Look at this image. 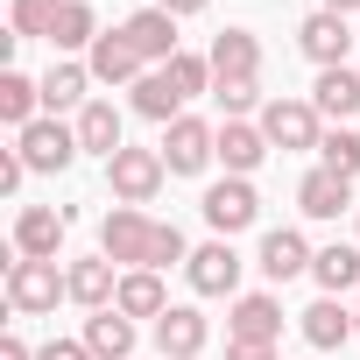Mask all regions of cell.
<instances>
[{"label":"cell","instance_id":"37","mask_svg":"<svg viewBox=\"0 0 360 360\" xmlns=\"http://www.w3.org/2000/svg\"><path fill=\"white\" fill-rule=\"evenodd\" d=\"M226 360H276V346H240V339H226Z\"/></svg>","mask_w":360,"mask_h":360},{"label":"cell","instance_id":"22","mask_svg":"<svg viewBox=\"0 0 360 360\" xmlns=\"http://www.w3.org/2000/svg\"><path fill=\"white\" fill-rule=\"evenodd\" d=\"M360 325H353V311L339 304V297H318L311 311H304V339H311V353H332V346H346Z\"/></svg>","mask_w":360,"mask_h":360},{"label":"cell","instance_id":"20","mask_svg":"<svg viewBox=\"0 0 360 360\" xmlns=\"http://www.w3.org/2000/svg\"><path fill=\"white\" fill-rule=\"evenodd\" d=\"M71 127H78V148H85V155H106V162H113V155L127 148V141H120V113H113V99L78 106V120H71Z\"/></svg>","mask_w":360,"mask_h":360},{"label":"cell","instance_id":"23","mask_svg":"<svg viewBox=\"0 0 360 360\" xmlns=\"http://www.w3.org/2000/svg\"><path fill=\"white\" fill-rule=\"evenodd\" d=\"M113 311H120V318H162V311H169V297H162V276H155V269H127V276H120V297H113Z\"/></svg>","mask_w":360,"mask_h":360},{"label":"cell","instance_id":"32","mask_svg":"<svg viewBox=\"0 0 360 360\" xmlns=\"http://www.w3.org/2000/svg\"><path fill=\"white\" fill-rule=\"evenodd\" d=\"M212 99H219V113H226V120H248V113L262 106V78H219V85H212Z\"/></svg>","mask_w":360,"mask_h":360},{"label":"cell","instance_id":"40","mask_svg":"<svg viewBox=\"0 0 360 360\" xmlns=\"http://www.w3.org/2000/svg\"><path fill=\"white\" fill-rule=\"evenodd\" d=\"M353 325H360V311H353Z\"/></svg>","mask_w":360,"mask_h":360},{"label":"cell","instance_id":"34","mask_svg":"<svg viewBox=\"0 0 360 360\" xmlns=\"http://www.w3.org/2000/svg\"><path fill=\"white\" fill-rule=\"evenodd\" d=\"M22 176H29L22 148H0V191H22Z\"/></svg>","mask_w":360,"mask_h":360},{"label":"cell","instance_id":"2","mask_svg":"<svg viewBox=\"0 0 360 360\" xmlns=\"http://www.w3.org/2000/svg\"><path fill=\"white\" fill-rule=\"evenodd\" d=\"M57 297H71V283H64V269H57V262H29V255H15V262H8V304H15L22 318L57 311Z\"/></svg>","mask_w":360,"mask_h":360},{"label":"cell","instance_id":"5","mask_svg":"<svg viewBox=\"0 0 360 360\" xmlns=\"http://www.w3.org/2000/svg\"><path fill=\"white\" fill-rule=\"evenodd\" d=\"M15 148H22V162H29V169L57 176V169H71V162H78V127H64L57 113H43L36 127H22V134H15Z\"/></svg>","mask_w":360,"mask_h":360},{"label":"cell","instance_id":"30","mask_svg":"<svg viewBox=\"0 0 360 360\" xmlns=\"http://www.w3.org/2000/svg\"><path fill=\"white\" fill-rule=\"evenodd\" d=\"M318 162H325V169H339V176H360V127H325Z\"/></svg>","mask_w":360,"mask_h":360},{"label":"cell","instance_id":"18","mask_svg":"<svg viewBox=\"0 0 360 360\" xmlns=\"http://www.w3.org/2000/svg\"><path fill=\"white\" fill-rule=\"evenodd\" d=\"M311 106H318V120H353V113H360V71H353V64H332V71H318V85H311Z\"/></svg>","mask_w":360,"mask_h":360},{"label":"cell","instance_id":"13","mask_svg":"<svg viewBox=\"0 0 360 360\" xmlns=\"http://www.w3.org/2000/svg\"><path fill=\"white\" fill-rule=\"evenodd\" d=\"M311 262H318V255H311V240H304L297 226H276V233H262V255H255V269H262L269 283H297Z\"/></svg>","mask_w":360,"mask_h":360},{"label":"cell","instance_id":"11","mask_svg":"<svg viewBox=\"0 0 360 360\" xmlns=\"http://www.w3.org/2000/svg\"><path fill=\"white\" fill-rule=\"evenodd\" d=\"M226 339H240V346H276V339H283V304H276L269 290L233 297V311H226Z\"/></svg>","mask_w":360,"mask_h":360},{"label":"cell","instance_id":"8","mask_svg":"<svg viewBox=\"0 0 360 360\" xmlns=\"http://www.w3.org/2000/svg\"><path fill=\"white\" fill-rule=\"evenodd\" d=\"M205 339H212V318L191 311V304H169V311L155 318V346H162V360H205Z\"/></svg>","mask_w":360,"mask_h":360},{"label":"cell","instance_id":"29","mask_svg":"<svg viewBox=\"0 0 360 360\" xmlns=\"http://www.w3.org/2000/svg\"><path fill=\"white\" fill-rule=\"evenodd\" d=\"M106 29H99V15L85 8V0H64V8H57V29H50V43L57 50H92Z\"/></svg>","mask_w":360,"mask_h":360},{"label":"cell","instance_id":"6","mask_svg":"<svg viewBox=\"0 0 360 360\" xmlns=\"http://www.w3.org/2000/svg\"><path fill=\"white\" fill-rule=\"evenodd\" d=\"M162 162H169V176H198L205 162H219V127H205L198 113L169 120V134H162Z\"/></svg>","mask_w":360,"mask_h":360},{"label":"cell","instance_id":"31","mask_svg":"<svg viewBox=\"0 0 360 360\" xmlns=\"http://www.w3.org/2000/svg\"><path fill=\"white\" fill-rule=\"evenodd\" d=\"M162 71H169V85L184 92V99H198V92H212V57H191V50H176V57H169Z\"/></svg>","mask_w":360,"mask_h":360},{"label":"cell","instance_id":"21","mask_svg":"<svg viewBox=\"0 0 360 360\" xmlns=\"http://www.w3.org/2000/svg\"><path fill=\"white\" fill-rule=\"evenodd\" d=\"M262 155H269V134H262V127H248V120H226V127H219V162H226V176H255Z\"/></svg>","mask_w":360,"mask_h":360},{"label":"cell","instance_id":"10","mask_svg":"<svg viewBox=\"0 0 360 360\" xmlns=\"http://www.w3.org/2000/svg\"><path fill=\"white\" fill-rule=\"evenodd\" d=\"M184 276H191L198 297H233V290H240V255H233V240H205V248H191Z\"/></svg>","mask_w":360,"mask_h":360},{"label":"cell","instance_id":"12","mask_svg":"<svg viewBox=\"0 0 360 360\" xmlns=\"http://www.w3.org/2000/svg\"><path fill=\"white\" fill-rule=\"evenodd\" d=\"M85 71L99 78V85H141L148 78V64H141V50L120 36V29H106L99 43H92V57H85Z\"/></svg>","mask_w":360,"mask_h":360},{"label":"cell","instance_id":"26","mask_svg":"<svg viewBox=\"0 0 360 360\" xmlns=\"http://www.w3.org/2000/svg\"><path fill=\"white\" fill-rule=\"evenodd\" d=\"M311 276H318V290H325V297H339V290H360V248H346V240L318 248Z\"/></svg>","mask_w":360,"mask_h":360},{"label":"cell","instance_id":"3","mask_svg":"<svg viewBox=\"0 0 360 360\" xmlns=\"http://www.w3.org/2000/svg\"><path fill=\"white\" fill-rule=\"evenodd\" d=\"M162 176H169L162 148H120V155L106 162V184H113V205H148V198L162 191Z\"/></svg>","mask_w":360,"mask_h":360},{"label":"cell","instance_id":"16","mask_svg":"<svg viewBox=\"0 0 360 360\" xmlns=\"http://www.w3.org/2000/svg\"><path fill=\"white\" fill-rule=\"evenodd\" d=\"M297 50L318 64V71H332V64H346V50H353V36H346V15H304V29H297Z\"/></svg>","mask_w":360,"mask_h":360},{"label":"cell","instance_id":"7","mask_svg":"<svg viewBox=\"0 0 360 360\" xmlns=\"http://www.w3.org/2000/svg\"><path fill=\"white\" fill-rule=\"evenodd\" d=\"M255 219H262V198H255V184H248V176H219V184L205 191V226H212L219 240L248 233Z\"/></svg>","mask_w":360,"mask_h":360},{"label":"cell","instance_id":"9","mask_svg":"<svg viewBox=\"0 0 360 360\" xmlns=\"http://www.w3.org/2000/svg\"><path fill=\"white\" fill-rule=\"evenodd\" d=\"M64 226H71L64 205H22V219H15V255H29V262H57Z\"/></svg>","mask_w":360,"mask_h":360},{"label":"cell","instance_id":"14","mask_svg":"<svg viewBox=\"0 0 360 360\" xmlns=\"http://www.w3.org/2000/svg\"><path fill=\"white\" fill-rule=\"evenodd\" d=\"M120 276H127V269H113L106 255H85V262H71V269H64V283H71V304H85V311H113V297H120Z\"/></svg>","mask_w":360,"mask_h":360},{"label":"cell","instance_id":"19","mask_svg":"<svg viewBox=\"0 0 360 360\" xmlns=\"http://www.w3.org/2000/svg\"><path fill=\"white\" fill-rule=\"evenodd\" d=\"M219 78H262V43L248 29H219L212 36V85Z\"/></svg>","mask_w":360,"mask_h":360},{"label":"cell","instance_id":"25","mask_svg":"<svg viewBox=\"0 0 360 360\" xmlns=\"http://www.w3.org/2000/svg\"><path fill=\"white\" fill-rule=\"evenodd\" d=\"M85 346H92V360H127V353H134V318L92 311V318H85Z\"/></svg>","mask_w":360,"mask_h":360},{"label":"cell","instance_id":"38","mask_svg":"<svg viewBox=\"0 0 360 360\" xmlns=\"http://www.w3.org/2000/svg\"><path fill=\"white\" fill-rule=\"evenodd\" d=\"M0 360H36V353H29V346H22V339L8 332V339H0Z\"/></svg>","mask_w":360,"mask_h":360},{"label":"cell","instance_id":"27","mask_svg":"<svg viewBox=\"0 0 360 360\" xmlns=\"http://www.w3.org/2000/svg\"><path fill=\"white\" fill-rule=\"evenodd\" d=\"M134 113H141V120H162V127L184 120V92L169 85V71H148V78L134 85Z\"/></svg>","mask_w":360,"mask_h":360},{"label":"cell","instance_id":"39","mask_svg":"<svg viewBox=\"0 0 360 360\" xmlns=\"http://www.w3.org/2000/svg\"><path fill=\"white\" fill-rule=\"evenodd\" d=\"M360 8V0H325V15H353Z\"/></svg>","mask_w":360,"mask_h":360},{"label":"cell","instance_id":"36","mask_svg":"<svg viewBox=\"0 0 360 360\" xmlns=\"http://www.w3.org/2000/svg\"><path fill=\"white\" fill-rule=\"evenodd\" d=\"M155 8H162V15H176V22H184V15H205L212 0H155Z\"/></svg>","mask_w":360,"mask_h":360},{"label":"cell","instance_id":"17","mask_svg":"<svg viewBox=\"0 0 360 360\" xmlns=\"http://www.w3.org/2000/svg\"><path fill=\"white\" fill-rule=\"evenodd\" d=\"M297 205H304V219H339L346 205H353V176H339V169H311L304 184H297Z\"/></svg>","mask_w":360,"mask_h":360},{"label":"cell","instance_id":"33","mask_svg":"<svg viewBox=\"0 0 360 360\" xmlns=\"http://www.w3.org/2000/svg\"><path fill=\"white\" fill-rule=\"evenodd\" d=\"M57 8L64 0H15V36L29 43V36H50L57 29Z\"/></svg>","mask_w":360,"mask_h":360},{"label":"cell","instance_id":"15","mask_svg":"<svg viewBox=\"0 0 360 360\" xmlns=\"http://www.w3.org/2000/svg\"><path fill=\"white\" fill-rule=\"evenodd\" d=\"M120 36H127V43L141 50V64H155V71L176 57V15H162V8H141V15H127V22H120Z\"/></svg>","mask_w":360,"mask_h":360},{"label":"cell","instance_id":"24","mask_svg":"<svg viewBox=\"0 0 360 360\" xmlns=\"http://www.w3.org/2000/svg\"><path fill=\"white\" fill-rule=\"evenodd\" d=\"M36 106H43V78H29V71H0V120H8L15 134L36 127Z\"/></svg>","mask_w":360,"mask_h":360},{"label":"cell","instance_id":"35","mask_svg":"<svg viewBox=\"0 0 360 360\" xmlns=\"http://www.w3.org/2000/svg\"><path fill=\"white\" fill-rule=\"evenodd\" d=\"M36 360H92V346H85V339H50Z\"/></svg>","mask_w":360,"mask_h":360},{"label":"cell","instance_id":"1","mask_svg":"<svg viewBox=\"0 0 360 360\" xmlns=\"http://www.w3.org/2000/svg\"><path fill=\"white\" fill-rule=\"evenodd\" d=\"M155 233H162V219H148L141 205H113L106 226H99V255L113 269H148L155 262Z\"/></svg>","mask_w":360,"mask_h":360},{"label":"cell","instance_id":"4","mask_svg":"<svg viewBox=\"0 0 360 360\" xmlns=\"http://www.w3.org/2000/svg\"><path fill=\"white\" fill-rule=\"evenodd\" d=\"M255 127L269 134V148H318L325 141V120H318L311 99H269Z\"/></svg>","mask_w":360,"mask_h":360},{"label":"cell","instance_id":"28","mask_svg":"<svg viewBox=\"0 0 360 360\" xmlns=\"http://www.w3.org/2000/svg\"><path fill=\"white\" fill-rule=\"evenodd\" d=\"M85 85H92V71H85V64H50V71H43V106H50V113L92 106V99H85Z\"/></svg>","mask_w":360,"mask_h":360}]
</instances>
